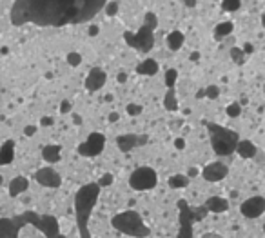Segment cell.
Returning a JSON list of instances; mask_svg holds the SVG:
<instances>
[{
  "instance_id": "1",
  "label": "cell",
  "mask_w": 265,
  "mask_h": 238,
  "mask_svg": "<svg viewBox=\"0 0 265 238\" xmlns=\"http://www.w3.org/2000/svg\"><path fill=\"white\" fill-rule=\"evenodd\" d=\"M104 6V0H18L11 7V22L15 26L37 24L53 28L84 24L100 13Z\"/></svg>"
},
{
  "instance_id": "2",
  "label": "cell",
  "mask_w": 265,
  "mask_h": 238,
  "mask_svg": "<svg viewBox=\"0 0 265 238\" xmlns=\"http://www.w3.org/2000/svg\"><path fill=\"white\" fill-rule=\"evenodd\" d=\"M24 226H33L44 233L45 238H64L58 220L53 215H38L35 211H26L13 218H0V238H18Z\"/></svg>"
},
{
  "instance_id": "3",
  "label": "cell",
  "mask_w": 265,
  "mask_h": 238,
  "mask_svg": "<svg viewBox=\"0 0 265 238\" xmlns=\"http://www.w3.org/2000/svg\"><path fill=\"white\" fill-rule=\"evenodd\" d=\"M98 197H100V186L96 182L84 184L75 195V216L80 238H93L89 233V218L98 202Z\"/></svg>"
},
{
  "instance_id": "4",
  "label": "cell",
  "mask_w": 265,
  "mask_h": 238,
  "mask_svg": "<svg viewBox=\"0 0 265 238\" xmlns=\"http://www.w3.org/2000/svg\"><path fill=\"white\" fill-rule=\"evenodd\" d=\"M158 28V17L156 13H146L144 22H142L140 29L133 31H124V40L129 44V47L136 49L140 53H149L154 45V29Z\"/></svg>"
},
{
  "instance_id": "5",
  "label": "cell",
  "mask_w": 265,
  "mask_h": 238,
  "mask_svg": "<svg viewBox=\"0 0 265 238\" xmlns=\"http://www.w3.org/2000/svg\"><path fill=\"white\" fill-rule=\"evenodd\" d=\"M203 125L207 127L213 151L218 157H229V155H232L236 151V146L238 142H240L238 131H232L220 124H215V122H207V120H203Z\"/></svg>"
},
{
  "instance_id": "6",
  "label": "cell",
  "mask_w": 265,
  "mask_h": 238,
  "mask_svg": "<svg viewBox=\"0 0 265 238\" xmlns=\"http://www.w3.org/2000/svg\"><path fill=\"white\" fill-rule=\"evenodd\" d=\"M111 226L122 235H127V237L133 238H147L151 235V229L146 226L140 213H136L133 209L122 211L118 215H114L111 218Z\"/></svg>"
},
{
  "instance_id": "7",
  "label": "cell",
  "mask_w": 265,
  "mask_h": 238,
  "mask_svg": "<svg viewBox=\"0 0 265 238\" xmlns=\"http://www.w3.org/2000/svg\"><path fill=\"white\" fill-rule=\"evenodd\" d=\"M178 209H180V233H178V238H192V224L203 220L209 211L205 207L192 209V207L187 205L186 200L178 202Z\"/></svg>"
},
{
  "instance_id": "8",
  "label": "cell",
  "mask_w": 265,
  "mask_h": 238,
  "mask_svg": "<svg viewBox=\"0 0 265 238\" xmlns=\"http://www.w3.org/2000/svg\"><path fill=\"white\" fill-rule=\"evenodd\" d=\"M158 184V175L156 171L149 167V165H142L136 167L129 176V186L135 191H151Z\"/></svg>"
},
{
  "instance_id": "9",
  "label": "cell",
  "mask_w": 265,
  "mask_h": 238,
  "mask_svg": "<svg viewBox=\"0 0 265 238\" xmlns=\"http://www.w3.org/2000/svg\"><path fill=\"white\" fill-rule=\"evenodd\" d=\"M104 146H106V136L98 131H93L78 146V155L80 157H98L104 151Z\"/></svg>"
},
{
  "instance_id": "10",
  "label": "cell",
  "mask_w": 265,
  "mask_h": 238,
  "mask_svg": "<svg viewBox=\"0 0 265 238\" xmlns=\"http://www.w3.org/2000/svg\"><path fill=\"white\" fill-rule=\"evenodd\" d=\"M149 142V136L147 135H136V133H125V135H120L116 138V148L122 151V153H129L131 149L140 148V146H146Z\"/></svg>"
},
{
  "instance_id": "11",
  "label": "cell",
  "mask_w": 265,
  "mask_h": 238,
  "mask_svg": "<svg viewBox=\"0 0 265 238\" xmlns=\"http://www.w3.org/2000/svg\"><path fill=\"white\" fill-rule=\"evenodd\" d=\"M35 180L38 182L40 186L49 187V189H58V187L62 186V176L58 175L53 167H49V165L47 167H40L35 173Z\"/></svg>"
},
{
  "instance_id": "12",
  "label": "cell",
  "mask_w": 265,
  "mask_h": 238,
  "mask_svg": "<svg viewBox=\"0 0 265 238\" xmlns=\"http://www.w3.org/2000/svg\"><path fill=\"white\" fill-rule=\"evenodd\" d=\"M227 175H229V165L224 164V162H211L202 169L203 180L211 182V184L222 182Z\"/></svg>"
},
{
  "instance_id": "13",
  "label": "cell",
  "mask_w": 265,
  "mask_h": 238,
  "mask_svg": "<svg viewBox=\"0 0 265 238\" xmlns=\"http://www.w3.org/2000/svg\"><path fill=\"white\" fill-rule=\"evenodd\" d=\"M240 211L247 218H258L265 213V198L264 197H251L240 205Z\"/></svg>"
},
{
  "instance_id": "14",
  "label": "cell",
  "mask_w": 265,
  "mask_h": 238,
  "mask_svg": "<svg viewBox=\"0 0 265 238\" xmlns=\"http://www.w3.org/2000/svg\"><path fill=\"white\" fill-rule=\"evenodd\" d=\"M106 80H108V73H106L104 69H102V68H93L89 73H87V77H85L84 85H85V89L89 91V93H95V91H98V89H102V87H104Z\"/></svg>"
},
{
  "instance_id": "15",
  "label": "cell",
  "mask_w": 265,
  "mask_h": 238,
  "mask_svg": "<svg viewBox=\"0 0 265 238\" xmlns=\"http://www.w3.org/2000/svg\"><path fill=\"white\" fill-rule=\"evenodd\" d=\"M203 207L211 213H226L229 209V200L224 198V197H209Z\"/></svg>"
},
{
  "instance_id": "16",
  "label": "cell",
  "mask_w": 265,
  "mask_h": 238,
  "mask_svg": "<svg viewBox=\"0 0 265 238\" xmlns=\"http://www.w3.org/2000/svg\"><path fill=\"white\" fill-rule=\"evenodd\" d=\"M60 157H62V146H58V144H49V146H44V149H42V159L47 164H57Z\"/></svg>"
},
{
  "instance_id": "17",
  "label": "cell",
  "mask_w": 265,
  "mask_h": 238,
  "mask_svg": "<svg viewBox=\"0 0 265 238\" xmlns=\"http://www.w3.org/2000/svg\"><path fill=\"white\" fill-rule=\"evenodd\" d=\"M29 189V180L26 176H15L11 182H9V197H20L24 191Z\"/></svg>"
},
{
  "instance_id": "18",
  "label": "cell",
  "mask_w": 265,
  "mask_h": 238,
  "mask_svg": "<svg viewBox=\"0 0 265 238\" xmlns=\"http://www.w3.org/2000/svg\"><path fill=\"white\" fill-rule=\"evenodd\" d=\"M184 44H186V35L182 33L180 29H175L167 35V47L171 51H180Z\"/></svg>"
},
{
  "instance_id": "19",
  "label": "cell",
  "mask_w": 265,
  "mask_h": 238,
  "mask_svg": "<svg viewBox=\"0 0 265 238\" xmlns=\"http://www.w3.org/2000/svg\"><path fill=\"white\" fill-rule=\"evenodd\" d=\"M158 62L154 58H146L142 64H138V68H136V73L138 75H144V77H154L158 73Z\"/></svg>"
},
{
  "instance_id": "20",
  "label": "cell",
  "mask_w": 265,
  "mask_h": 238,
  "mask_svg": "<svg viewBox=\"0 0 265 238\" xmlns=\"http://www.w3.org/2000/svg\"><path fill=\"white\" fill-rule=\"evenodd\" d=\"M13 159H15V142L6 140L4 142V146L0 148V165L11 164Z\"/></svg>"
},
{
  "instance_id": "21",
  "label": "cell",
  "mask_w": 265,
  "mask_h": 238,
  "mask_svg": "<svg viewBox=\"0 0 265 238\" xmlns=\"http://www.w3.org/2000/svg\"><path fill=\"white\" fill-rule=\"evenodd\" d=\"M236 151L242 159H253L256 155V146L251 140H240L236 146Z\"/></svg>"
},
{
  "instance_id": "22",
  "label": "cell",
  "mask_w": 265,
  "mask_h": 238,
  "mask_svg": "<svg viewBox=\"0 0 265 238\" xmlns=\"http://www.w3.org/2000/svg\"><path fill=\"white\" fill-rule=\"evenodd\" d=\"M232 29H234V24L226 20V22H220L218 26L215 28V39L216 40H224L226 37L232 33Z\"/></svg>"
},
{
  "instance_id": "23",
  "label": "cell",
  "mask_w": 265,
  "mask_h": 238,
  "mask_svg": "<svg viewBox=\"0 0 265 238\" xmlns=\"http://www.w3.org/2000/svg\"><path fill=\"white\" fill-rule=\"evenodd\" d=\"M164 108L167 109V111H178V100H176V89L175 87H171V89L165 91Z\"/></svg>"
},
{
  "instance_id": "24",
  "label": "cell",
  "mask_w": 265,
  "mask_h": 238,
  "mask_svg": "<svg viewBox=\"0 0 265 238\" xmlns=\"http://www.w3.org/2000/svg\"><path fill=\"white\" fill-rule=\"evenodd\" d=\"M171 189H184L189 186V176L187 175H171L167 180Z\"/></svg>"
},
{
  "instance_id": "25",
  "label": "cell",
  "mask_w": 265,
  "mask_h": 238,
  "mask_svg": "<svg viewBox=\"0 0 265 238\" xmlns=\"http://www.w3.org/2000/svg\"><path fill=\"white\" fill-rule=\"evenodd\" d=\"M229 55H231L232 62L238 64V66H243L245 64V53L242 51V47H231V51H229Z\"/></svg>"
},
{
  "instance_id": "26",
  "label": "cell",
  "mask_w": 265,
  "mask_h": 238,
  "mask_svg": "<svg viewBox=\"0 0 265 238\" xmlns=\"http://www.w3.org/2000/svg\"><path fill=\"white\" fill-rule=\"evenodd\" d=\"M226 113L229 119H238V117L242 115V104H238V102L229 104V106L226 108Z\"/></svg>"
},
{
  "instance_id": "27",
  "label": "cell",
  "mask_w": 265,
  "mask_h": 238,
  "mask_svg": "<svg viewBox=\"0 0 265 238\" xmlns=\"http://www.w3.org/2000/svg\"><path fill=\"white\" fill-rule=\"evenodd\" d=\"M240 7H242V2H240V0H224V2H222V9H224V11L232 13V11H238Z\"/></svg>"
},
{
  "instance_id": "28",
  "label": "cell",
  "mask_w": 265,
  "mask_h": 238,
  "mask_svg": "<svg viewBox=\"0 0 265 238\" xmlns=\"http://www.w3.org/2000/svg\"><path fill=\"white\" fill-rule=\"evenodd\" d=\"M176 80H178V71L176 69H167L165 71V85H167V89L175 87Z\"/></svg>"
},
{
  "instance_id": "29",
  "label": "cell",
  "mask_w": 265,
  "mask_h": 238,
  "mask_svg": "<svg viewBox=\"0 0 265 238\" xmlns=\"http://www.w3.org/2000/svg\"><path fill=\"white\" fill-rule=\"evenodd\" d=\"M118 9H120V4L116 0H111V2H106V6H104V11L108 17H114V15H118Z\"/></svg>"
},
{
  "instance_id": "30",
  "label": "cell",
  "mask_w": 265,
  "mask_h": 238,
  "mask_svg": "<svg viewBox=\"0 0 265 238\" xmlns=\"http://www.w3.org/2000/svg\"><path fill=\"white\" fill-rule=\"evenodd\" d=\"M66 60H68V64L71 66V68H78L80 64H82V55L76 51H71V53H68Z\"/></svg>"
},
{
  "instance_id": "31",
  "label": "cell",
  "mask_w": 265,
  "mask_h": 238,
  "mask_svg": "<svg viewBox=\"0 0 265 238\" xmlns=\"http://www.w3.org/2000/svg\"><path fill=\"white\" fill-rule=\"evenodd\" d=\"M144 111V108H142L140 104H135V102H131L125 106V113L129 115V117H138V115Z\"/></svg>"
},
{
  "instance_id": "32",
  "label": "cell",
  "mask_w": 265,
  "mask_h": 238,
  "mask_svg": "<svg viewBox=\"0 0 265 238\" xmlns=\"http://www.w3.org/2000/svg\"><path fill=\"white\" fill-rule=\"evenodd\" d=\"M113 182H114V175H113V173H104V175L100 176V180L96 182V184H98V186H100V189H102V187L111 186Z\"/></svg>"
},
{
  "instance_id": "33",
  "label": "cell",
  "mask_w": 265,
  "mask_h": 238,
  "mask_svg": "<svg viewBox=\"0 0 265 238\" xmlns=\"http://www.w3.org/2000/svg\"><path fill=\"white\" fill-rule=\"evenodd\" d=\"M205 97H207L209 100L218 98L220 97V87H218V85H209V87H205Z\"/></svg>"
},
{
  "instance_id": "34",
  "label": "cell",
  "mask_w": 265,
  "mask_h": 238,
  "mask_svg": "<svg viewBox=\"0 0 265 238\" xmlns=\"http://www.w3.org/2000/svg\"><path fill=\"white\" fill-rule=\"evenodd\" d=\"M71 109H73V104L69 102V100H64V102L60 104V113H62V115L71 113Z\"/></svg>"
},
{
  "instance_id": "35",
  "label": "cell",
  "mask_w": 265,
  "mask_h": 238,
  "mask_svg": "<svg viewBox=\"0 0 265 238\" xmlns=\"http://www.w3.org/2000/svg\"><path fill=\"white\" fill-rule=\"evenodd\" d=\"M55 124V120L51 119V117H42V119H40V125H42V127H49V125H53Z\"/></svg>"
},
{
  "instance_id": "36",
  "label": "cell",
  "mask_w": 265,
  "mask_h": 238,
  "mask_svg": "<svg viewBox=\"0 0 265 238\" xmlns=\"http://www.w3.org/2000/svg\"><path fill=\"white\" fill-rule=\"evenodd\" d=\"M35 133H37V125H26L24 127V135L26 136H35Z\"/></svg>"
},
{
  "instance_id": "37",
  "label": "cell",
  "mask_w": 265,
  "mask_h": 238,
  "mask_svg": "<svg viewBox=\"0 0 265 238\" xmlns=\"http://www.w3.org/2000/svg\"><path fill=\"white\" fill-rule=\"evenodd\" d=\"M175 148L178 149V151H184V149H186V140H184V138H175Z\"/></svg>"
},
{
  "instance_id": "38",
  "label": "cell",
  "mask_w": 265,
  "mask_h": 238,
  "mask_svg": "<svg viewBox=\"0 0 265 238\" xmlns=\"http://www.w3.org/2000/svg\"><path fill=\"white\" fill-rule=\"evenodd\" d=\"M108 120L111 122V124H114V122H118V120H120V115L116 113V111H113V113H109Z\"/></svg>"
},
{
  "instance_id": "39",
  "label": "cell",
  "mask_w": 265,
  "mask_h": 238,
  "mask_svg": "<svg viewBox=\"0 0 265 238\" xmlns=\"http://www.w3.org/2000/svg\"><path fill=\"white\" fill-rule=\"evenodd\" d=\"M98 33H100V28H98V26H91L89 31H87V35H89V37H96Z\"/></svg>"
},
{
  "instance_id": "40",
  "label": "cell",
  "mask_w": 265,
  "mask_h": 238,
  "mask_svg": "<svg viewBox=\"0 0 265 238\" xmlns=\"http://www.w3.org/2000/svg\"><path fill=\"white\" fill-rule=\"evenodd\" d=\"M242 51L245 53V57H247V55H251V53L254 51L253 44H245V45H243V47H242Z\"/></svg>"
},
{
  "instance_id": "41",
  "label": "cell",
  "mask_w": 265,
  "mask_h": 238,
  "mask_svg": "<svg viewBox=\"0 0 265 238\" xmlns=\"http://www.w3.org/2000/svg\"><path fill=\"white\" fill-rule=\"evenodd\" d=\"M116 80H118L120 84H124V82H127V73H124V71H120V73L116 75Z\"/></svg>"
},
{
  "instance_id": "42",
  "label": "cell",
  "mask_w": 265,
  "mask_h": 238,
  "mask_svg": "<svg viewBox=\"0 0 265 238\" xmlns=\"http://www.w3.org/2000/svg\"><path fill=\"white\" fill-rule=\"evenodd\" d=\"M200 175V171L196 169V167H189V169H187V176H189V178H191V176H198Z\"/></svg>"
},
{
  "instance_id": "43",
  "label": "cell",
  "mask_w": 265,
  "mask_h": 238,
  "mask_svg": "<svg viewBox=\"0 0 265 238\" xmlns=\"http://www.w3.org/2000/svg\"><path fill=\"white\" fill-rule=\"evenodd\" d=\"M200 57H202V55H200V51H192L191 55H189V58H191L192 62H198V60H200Z\"/></svg>"
},
{
  "instance_id": "44",
  "label": "cell",
  "mask_w": 265,
  "mask_h": 238,
  "mask_svg": "<svg viewBox=\"0 0 265 238\" xmlns=\"http://www.w3.org/2000/svg\"><path fill=\"white\" fill-rule=\"evenodd\" d=\"M73 122H75L76 125H80V124H82V117H80V115H75V117H73Z\"/></svg>"
},
{
  "instance_id": "45",
  "label": "cell",
  "mask_w": 265,
  "mask_h": 238,
  "mask_svg": "<svg viewBox=\"0 0 265 238\" xmlns=\"http://www.w3.org/2000/svg\"><path fill=\"white\" fill-rule=\"evenodd\" d=\"M186 6H187V7H196V0H187Z\"/></svg>"
},
{
  "instance_id": "46",
  "label": "cell",
  "mask_w": 265,
  "mask_h": 238,
  "mask_svg": "<svg viewBox=\"0 0 265 238\" xmlns=\"http://www.w3.org/2000/svg\"><path fill=\"white\" fill-rule=\"evenodd\" d=\"M262 26H264V28H265V13H264V15H262Z\"/></svg>"
},
{
  "instance_id": "47",
  "label": "cell",
  "mask_w": 265,
  "mask_h": 238,
  "mask_svg": "<svg viewBox=\"0 0 265 238\" xmlns=\"http://www.w3.org/2000/svg\"><path fill=\"white\" fill-rule=\"evenodd\" d=\"M202 238H216V235H205V237H202Z\"/></svg>"
},
{
  "instance_id": "48",
  "label": "cell",
  "mask_w": 265,
  "mask_h": 238,
  "mask_svg": "<svg viewBox=\"0 0 265 238\" xmlns=\"http://www.w3.org/2000/svg\"><path fill=\"white\" fill-rule=\"evenodd\" d=\"M2 182H4V178H2V175H0V186H2Z\"/></svg>"
},
{
  "instance_id": "49",
  "label": "cell",
  "mask_w": 265,
  "mask_h": 238,
  "mask_svg": "<svg viewBox=\"0 0 265 238\" xmlns=\"http://www.w3.org/2000/svg\"><path fill=\"white\" fill-rule=\"evenodd\" d=\"M264 233H265V224H264Z\"/></svg>"
}]
</instances>
